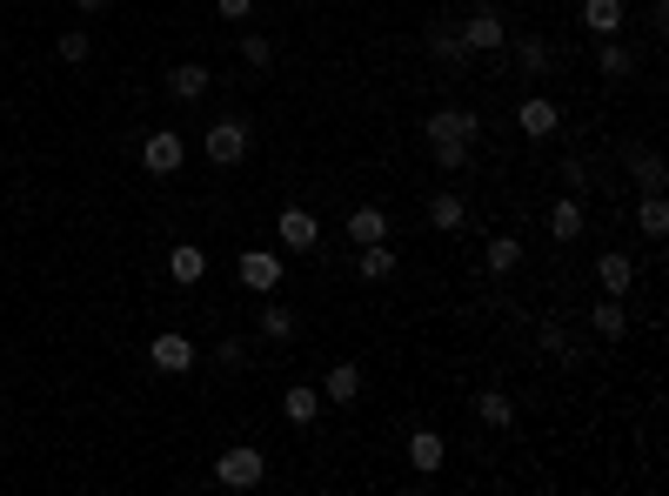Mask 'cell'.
<instances>
[{
  "mask_svg": "<svg viewBox=\"0 0 669 496\" xmlns=\"http://www.w3.org/2000/svg\"><path fill=\"white\" fill-rule=\"evenodd\" d=\"M268 476V456L255 449V443H228L221 456H215V483L221 489H255Z\"/></svg>",
  "mask_w": 669,
  "mask_h": 496,
  "instance_id": "1",
  "label": "cell"
},
{
  "mask_svg": "<svg viewBox=\"0 0 669 496\" xmlns=\"http://www.w3.org/2000/svg\"><path fill=\"white\" fill-rule=\"evenodd\" d=\"M202 155L215 162V168H234L248 155V122L242 114H221V122H208V135H202Z\"/></svg>",
  "mask_w": 669,
  "mask_h": 496,
  "instance_id": "2",
  "label": "cell"
},
{
  "mask_svg": "<svg viewBox=\"0 0 669 496\" xmlns=\"http://www.w3.org/2000/svg\"><path fill=\"white\" fill-rule=\"evenodd\" d=\"M141 168H147V175H181V168H188V141H181L175 128H147V141H141Z\"/></svg>",
  "mask_w": 669,
  "mask_h": 496,
  "instance_id": "3",
  "label": "cell"
},
{
  "mask_svg": "<svg viewBox=\"0 0 669 496\" xmlns=\"http://www.w3.org/2000/svg\"><path fill=\"white\" fill-rule=\"evenodd\" d=\"M455 27H462V48H468V54H502V48H509V21H502L496 8H476V14L455 21Z\"/></svg>",
  "mask_w": 669,
  "mask_h": 496,
  "instance_id": "4",
  "label": "cell"
},
{
  "mask_svg": "<svg viewBox=\"0 0 669 496\" xmlns=\"http://www.w3.org/2000/svg\"><path fill=\"white\" fill-rule=\"evenodd\" d=\"M422 141H483V114L476 107H436L422 122Z\"/></svg>",
  "mask_w": 669,
  "mask_h": 496,
  "instance_id": "5",
  "label": "cell"
},
{
  "mask_svg": "<svg viewBox=\"0 0 669 496\" xmlns=\"http://www.w3.org/2000/svg\"><path fill=\"white\" fill-rule=\"evenodd\" d=\"M234 282L255 289V295H274V289H282V255H274V249H242V262H234Z\"/></svg>",
  "mask_w": 669,
  "mask_h": 496,
  "instance_id": "6",
  "label": "cell"
},
{
  "mask_svg": "<svg viewBox=\"0 0 669 496\" xmlns=\"http://www.w3.org/2000/svg\"><path fill=\"white\" fill-rule=\"evenodd\" d=\"M274 242H282L288 255H308L314 242H322V221H314L308 208H282L274 215Z\"/></svg>",
  "mask_w": 669,
  "mask_h": 496,
  "instance_id": "7",
  "label": "cell"
},
{
  "mask_svg": "<svg viewBox=\"0 0 669 496\" xmlns=\"http://www.w3.org/2000/svg\"><path fill=\"white\" fill-rule=\"evenodd\" d=\"M147 363L162 369V376H188L194 363H202V349H194L188 335H175V329H168V335H154V342H147Z\"/></svg>",
  "mask_w": 669,
  "mask_h": 496,
  "instance_id": "8",
  "label": "cell"
},
{
  "mask_svg": "<svg viewBox=\"0 0 669 496\" xmlns=\"http://www.w3.org/2000/svg\"><path fill=\"white\" fill-rule=\"evenodd\" d=\"M516 128H523L529 141H549V135L563 128V107L549 101V94H523V107H516Z\"/></svg>",
  "mask_w": 669,
  "mask_h": 496,
  "instance_id": "9",
  "label": "cell"
},
{
  "mask_svg": "<svg viewBox=\"0 0 669 496\" xmlns=\"http://www.w3.org/2000/svg\"><path fill=\"white\" fill-rule=\"evenodd\" d=\"M582 27L596 34V41H622L629 8H622V0H582Z\"/></svg>",
  "mask_w": 669,
  "mask_h": 496,
  "instance_id": "10",
  "label": "cell"
},
{
  "mask_svg": "<svg viewBox=\"0 0 669 496\" xmlns=\"http://www.w3.org/2000/svg\"><path fill=\"white\" fill-rule=\"evenodd\" d=\"M622 168H629V181H636L643 195H662V188H669V168H662V155H656V148H629V155H622Z\"/></svg>",
  "mask_w": 669,
  "mask_h": 496,
  "instance_id": "11",
  "label": "cell"
},
{
  "mask_svg": "<svg viewBox=\"0 0 669 496\" xmlns=\"http://www.w3.org/2000/svg\"><path fill=\"white\" fill-rule=\"evenodd\" d=\"M596 282H603V295H629V289H636V262H629V249H603L596 255Z\"/></svg>",
  "mask_w": 669,
  "mask_h": 496,
  "instance_id": "12",
  "label": "cell"
},
{
  "mask_svg": "<svg viewBox=\"0 0 669 496\" xmlns=\"http://www.w3.org/2000/svg\"><path fill=\"white\" fill-rule=\"evenodd\" d=\"M322 409H329V403H322V383H295V390H282V416H288L295 430H308Z\"/></svg>",
  "mask_w": 669,
  "mask_h": 496,
  "instance_id": "13",
  "label": "cell"
},
{
  "mask_svg": "<svg viewBox=\"0 0 669 496\" xmlns=\"http://www.w3.org/2000/svg\"><path fill=\"white\" fill-rule=\"evenodd\" d=\"M322 403H362V363H335L329 376H322Z\"/></svg>",
  "mask_w": 669,
  "mask_h": 496,
  "instance_id": "14",
  "label": "cell"
},
{
  "mask_svg": "<svg viewBox=\"0 0 669 496\" xmlns=\"http://www.w3.org/2000/svg\"><path fill=\"white\" fill-rule=\"evenodd\" d=\"M428 54H436L442 67H468V48H462V27H455V21H436V27H428Z\"/></svg>",
  "mask_w": 669,
  "mask_h": 496,
  "instance_id": "15",
  "label": "cell"
},
{
  "mask_svg": "<svg viewBox=\"0 0 669 496\" xmlns=\"http://www.w3.org/2000/svg\"><path fill=\"white\" fill-rule=\"evenodd\" d=\"M208 81H215V74H208L202 61H181V67H168V94H175V101H202V94H208Z\"/></svg>",
  "mask_w": 669,
  "mask_h": 496,
  "instance_id": "16",
  "label": "cell"
},
{
  "mask_svg": "<svg viewBox=\"0 0 669 496\" xmlns=\"http://www.w3.org/2000/svg\"><path fill=\"white\" fill-rule=\"evenodd\" d=\"M589 329H596L603 342H622V335H629V309H622V295H603L596 309H589Z\"/></svg>",
  "mask_w": 669,
  "mask_h": 496,
  "instance_id": "17",
  "label": "cell"
},
{
  "mask_svg": "<svg viewBox=\"0 0 669 496\" xmlns=\"http://www.w3.org/2000/svg\"><path fill=\"white\" fill-rule=\"evenodd\" d=\"M483 269H489V276H516V269H523V236H489Z\"/></svg>",
  "mask_w": 669,
  "mask_h": 496,
  "instance_id": "18",
  "label": "cell"
},
{
  "mask_svg": "<svg viewBox=\"0 0 669 496\" xmlns=\"http://www.w3.org/2000/svg\"><path fill=\"white\" fill-rule=\"evenodd\" d=\"M442 456H449V443H442L436 430H415V436H409V463H415V476H436Z\"/></svg>",
  "mask_w": 669,
  "mask_h": 496,
  "instance_id": "19",
  "label": "cell"
},
{
  "mask_svg": "<svg viewBox=\"0 0 669 496\" xmlns=\"http://www.w3.org/2000/svg\"><path fill=\"white\" fill-rule=\"evenodd\" d=\"M348 242H388V215L375 208V202H362V208H348Z\"/></svg>",
  "mask_w": 669,
  "mask_h": 496,
  "instance_id": "20",
  "label": "cell"
},
{
  "mask_svg": "<svg viewBox=\"0 0 669 496\" xmlns=\"http://www.w3.org/2000/svg\"><path fill=\"white\" fill-rule=\"evenodd\" d=\"M168 276H175L181 289H194V282L208 276V255L194 249V242H175V249H168Z\"/></svg>",
  "mask_w": 669,
  "mask_h": 496,
  "instance_id": "21",
  "label": "cell"
},
{
  "mask_svg": "<svg viewBox=\"0 0 669 496\" xmlns=\"http://www.w3.org/2000/svg\"><path fill=\"white\" fill-rule=\"evenodd\" d=\"M582 195H563L556 208H549V236H556V242H582Z\"/></svg>",
  "mask_w": 669,
  "mask_h": 496,
  "instance_id": "22",
  "label": "cell"
},
{
  "mask_svg": "<svg viewBox=\"0 0 669 496\" xmlns=\"http://www.w3.org/2000/svg\"><path fill=\"white\" fill-rule=\"evenodd\" d=\"M462 221H468V202L455 195V188H442V195H428V228H442V236H455Z\"/></svg>",
  "mask_w": 669,
  "mask_h": 496,
  "instance_id": "23",
  "label": "cell"
},
{
  "mask_svg": "<svg viewBox=\"0 0 669 496\" xmlns=\"http://www.w3.org/2000/svg\"><path fill=\"white\" fill-rule=\"evenodd\" d=\"M356 269H362V282H388V276H396V249H388V242H362Z\"/></svg>",
  "mask_w": 669,
  "mask_h": 496,
  "instance_id": "24",
  "label": "cell"
},
{
  "mask_svg": "<svg viewBox=\"0 0 669 496\" xmlns=\"http://www.w3.org/2000/svg\"><path fill=\"white\" fill-rule=\"evenodd\" d=\"M476 416H483L489 430H509V423H516V396H509V390H483V396H476Z\"/></svg>",
  "mask_w": 669,
  "mask_h": 496,
  "instance_id": "25",
  "label": "cell"
},
{
  "mask_svg": "<svg viewBox=\"0 0 669 496\" xmlns=\"http://www.w3.org/2000/svg\"><path fill=\"white\" fill-rule=\"evenodd\" d=\"M596 74H603V81H629V74H636V61H629L622 41H596Z\"/></svg>",
  "mask_w": 669,
  "mask_h": 496,
  "instance_id": "26",
  "label": "cell"
},
{
  "mask_svg": "<svg viewBox=\"0 0 669 496\" xmlns=\"http://www.w3.org/2000/svg\"><path fill=\"white\" fill-rule=\"evenodd\" d=\"M295 309H288V302H268V309H261V342H295Z\"/></svg>",
  "mask_w": 669,
  "mask_h": 496,
  "instance_id": "27",
  "label": "cell"
},
{
  "mask_svg": "<svg viewBox=\"0 0 669 496\" xmlns=\"http://www.w3.org/2000/svg\"><path fill=\"white\" fill-rule=\"evenodd\" d=\"M428 155H436V168H442V175H462V168H468V155H476V141H428Z\"/></svg>",
  "mask_w": 669,
  "mask_h": 496,
  "instance_id": "28",
  "label": "cell"
},
{
  "mask_svg": "<svg viewBox=\"0 0 669 496\" xmlns=\"http://www.w3.org/2000/svg\"><path fill=\"white\" fill-rule=\"evenodd\" d=\"M516 67L529 74V81L549 74V41H542V34H523V41H516Z\"/></svg>",
  "mask_w": 669,
  "mask_h": 496,
  "instance_id": "29",
  "label": "cell"
},
{
  "mask_svg": "<svg viewBox=\"0 0 669 496\" xmlns=\"http://www.w3.org/2000/svg\"><path fill=\"white\" fill-rule=\"evenodd\" d=\"M636 228L662 242V236H669V202H662V195H643V208H636Z\"/></svg>",
  "mask_w": 669,
  "mask_h": 496,
  "instance_id": "30",
  "label": "cell"
},
{
  "mask_svg": "<svg viewBox=\"0 0 669 496\" xmlns=\"http://www.w3.org/2000/svg\"><path fill=\"white\" fill-rule=\"evenodd\" d=\"M242 61H248L255 74H268V67H274V41H268V34H242Z\"/></svg>",
  "mask_w": 669,
  "mask_h": 496,
  "instance_id": "31",
  "label": "cell"
},
{
  "mask_svg": "<svg viewBox=\"0 0 669 496\" xmlns=\"http://www.w3.org/2000/svg\"><path fill=\"white\" fill-rule=\"evenodd\" d=\"M88 48H94V41H88V34H81V27H67V34H61V41H54V54H61L67 67H81V61H88Z\"/></svg>",
  "mask_w": 669,
  "mask_h": 496,
  "instance_id": "32",
  "label": "cell"
},
{
  "mask_svg": "<svg viewBox=\"0 0 669 496\" xmlns=\"http://www.w3.org/2000/svg\"><path fill=\"white\" fill-rule=\"evenodd\" d=\"M542 356L576 363V342H569V329H563V322H549V329H542Z\"/></svg>",
  "mask_w": 669,
  "mask_h": 496,
  "instance_id": "33",
  "label": "cell"
},
{
  "mask_svg": "<svg viewBox=\"0 0 669 496\" xmlns=\"http://www.w3.org/2000/svg\"><path fill=\"white\" fill-rule=\"evenodd\" d=\"M215 363H221V369H242V363H248V342H242V335H228L221 349H215Z\"/></svg>",
  "mask_w": 669,
  "mask_h": 496,
  "instance_id": "34",
  "label": "cell"
},
{
  "mask_svg": "<svg viewBox=\"0 0 669 496\" xmlns=\"http://www.w3.org/2000/svg\"><path fill=\"white\" fill-rule=\"evenodd\" d=\"M215 14H221V21H248L255 0H215Z\"/></svg>",
  "mask_w": 669,
  "mask_h": 496,
  "instance_id": "35",
  "label": "cell"
},
{
  "mask_svg": "<svg viewBox=\"0 0 669 496\" xmlns=\"http://www.w3.org/2000/svg\"><path fill=\"white\" fill-rule=\"evenodd\" d=\"M563 181H569V195H582V188H589V168L569 155V162H563Z\"/></svg>",
  "mask_w": 669,
  "mask_h": 496,
  "instance_id": "36",
  "label": "cell"
},
{
  "mask_svg": "<svg viewBox=\"0 0 669 496\" xmlns=\"http://www.w3.org/2000/svg\"><path fill=\"white\" fill-rule=\"evenodd\" d=\"M74 8H81V14H107V0H74Z\"/></svg>",
  "mask_w": 669,
  "mask_h": 496,
  "instance_id": "37",
  "label": "cell"
},
{
  "mask_svg": "<svg viewBox=\"0 0 669 496\" xmlns=\"http://www.w3.org/2000/svg\"><path fill=\"white\" fill-rule=\"evenodd\" d=\"M0 54H8V34H0Z\"/></svg>",
  "mask_w": 669,
  "mask_h": 496,
  "instance_id": "38",
  "label": "cell"
}]
</instances>
